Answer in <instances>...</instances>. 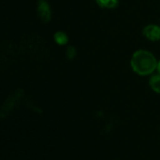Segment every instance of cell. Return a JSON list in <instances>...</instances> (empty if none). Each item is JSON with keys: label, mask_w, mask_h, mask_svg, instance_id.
<instances>
[{"label": "cell", "mask_w": 160, "mask_h": 160, "mask_svg": "<svg viewBox=\"0 0 160 160\" xmlns=\"http://www.w3.org/2000/svg\"><path fill=\"white\" fill-rule=\"evenodd\" d=\"M54 41L58 45L66 46L69 43V36L64 31H57L54 34Z\"/></svg>", "instance_id": "6"}, {"label": "cell", "mask_w": 160, "mask_h": 160, "mask_svg": "<svg viewBox=\"0 0 160 160\" xmlns=\"http://www.w3.org/2000/svg\"><path fill=\"white\" fill-rule=\"evenodd\" d=\"M37 13H38L39 18L44 23H48L51 20V17H52L51 8L45 0H41L38 3Z\"/></svg>", "instance_id": "3"}, {"label": "cell", "mask_w": 160, "mask_h": 160, "mask_svg": "<svg viewBox=\"0 0 160 160\" xmlns=\"http://www.w3.org/2000/svg\"><path fill=\"white\" fill-rule=\"evenodd\" d=\"M148 84L151 90L157 94H160V73L154 72L149 76Z\"/></svg>", "instance_id": "4"}, {"label": "cell", "mask_w": 160, "mask_h": 160, "mask_svg": "<svg viewBox=\"0 0 160 160\" xmlns=\"http://www.w3.org/2000/svg\"><path fill=\"white\" fill-rule=\"evenodd\" d=\"M156 72L160 73V59H158V62H157V68H156Z\"/></svg>", "instance_id": "8"}, {"label": "cell", "mask_w": 160, "mask_h": 160, "mask_svg": "<svg viewBox=\"0 0 160 160\" xmlns=\"http://www.w3.org/2000/svg\"><path fill=\"white\" fill-rule=\"evenodd\" d=\"M158 59L154 54L147 49L136 50L130 58L132 71L139 76H150L156 72Z\"/></svg>", "instance_id": "1"}, {"label": "cell", "mask_w": 160, "mask_h": 160, "mask_svg": "<svg viewBox=\"0 0 160 160\" xmlns=\"http://www.w3.org/2000/svg\"><path fill=\"white\" fill-rule=\"evenodd\" d=\"M76 55H77L76 48L72 45H67L66 50H65V56H66L67 59H69V60L74 59L76 58Z\"/></svg>", "instance_id": "7"}, {"label": "cell", "mask_w": 160, "mask_h": 160, "mask_svg": "<svg viewBox=\"0 0 160 160\" xmlns=\"http://www.w3.org/2000/svg\"><path fill=\"white\" fill-rule=\"evenodd\" d=\"M143 37L151 42H160V26L159 24H148L142 29Z\"/></svg>", "instance_id": "2"}, {"label": "cell", "mask_w": 160, "mask_h": 160, "mask_svg": "<svg viewBox=\"0 0 160 160\" xmlns=\"http://www.w3.org/2000/svg\"><path fill=\"white\" fill-rule=\"evenodd\" d=\"M159 26H160V23H159Z\"/></svg>", "instance_id": "9"}, {"label": "cell", "mask_w": 160, "mask_h": 160, "mask_svg": "<svg viewBox=\"0 0 160 160\" xmlns=\"http://www.w3.org/2000/svg\"><path fill=\"white\" fill-rule=\"evenodd\" d=\"M95 3L104 10H113L119 5V0H95Z\"/></svg>", "instance_id": "5"}]
</instances>
